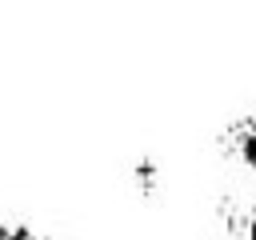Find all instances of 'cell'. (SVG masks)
Listing matches in <instances>:
<instances>
[{"instance_id":"3","label":"cell","mask_w":256,"mask_h":240,"mask_svg":"<svg viewBox=\"0 0 256 240\" xmlns=\"http://www.w3.org/2000/svg\"><path fill=\"white\" fill-rule=\"evenodd\" d=\"M0 240H52L36 224H0Z\"/></svg>"},{"instance_id":"1","label":"cell","mask_w":256,"mask_h":240,"mask_svg":"<svg viewBox=\"0 0 256 240\" xmlns=\"http://www.w3.org/2000/svg\"><path fill=\"white\" fill-rule=\"evenodd\" d=\"M220 148L228 160L244 164V168H256V116H240L232 120L224 132H220Z\"/></svg>"},{"instance_id":"2","label":"cell","mask_w":256,"mask_h":240,"mask_svg":"<svg viewBox=\"0 0 256 240\" xmlns=\"http://www.w3.org/2000/svg\"><path fill=\"white\" fill-rule=\"evenodd\" d=\"M224 240H256V200H252V204H244V208L228 220Z\"/></svg>"}]
</instances>
